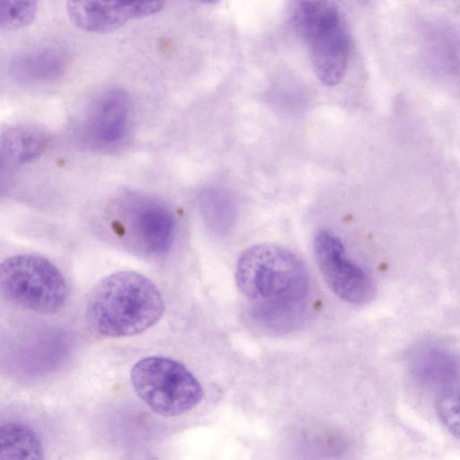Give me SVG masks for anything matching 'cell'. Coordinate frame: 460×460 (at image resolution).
Segmentation results:
<instances>
[{"label":"cell","mask_w":460,"mask_h":460,"mask_svg":"<svg viewBox=\"0 0 460 460\" xmlns=\"http://www.w3.org/2000/svg\"><path fill=\"white\" fill-rule=\"evenodd\" d=\"M131 116V101L119 88H109L96 94L89 103L82 123L84 140L90 146L109 149L126 137Z\"/></svg>","instance_id":"9c48e42d"},{"label":"cell","mask_w":460,"mask_h":460,"mask_svg":"<svg viewBox=\"0 0 460 460\" xmlns=\"http://www.w3.org/2000/svg\"><path fill=\"white\" fill-rule=\"evenodd\" d=\"M137 395L155 413L175 417L195 408L203 397L196 376L181 362L164 356H148L131 368Z\"/></svg>","instance_id":"277c9868"},{"label":"cell","mask_w":460,"mask_h":460,"mask_svg":"<svg viewBox=\"0 0 460 460\" xmlns=\"http://www.w3.org/2000/svg\"><path fill=\"white\" fill-rule=\"evenodd\" d=\"M165 0H66L69 21L94 34L112 32L127 22L160 13Z\"/></svg>","instance_id":"ba28073f"},{"label":"cell","mask_w":460,"mask_h":460,"mask_svg":"<svg viewBox=\"0 0 460 460\" xmlns=\"http://www.w3.org/2000/svg\"><path fill=\"white\" fill-rule=\"evenodd\" d=\"M438 417L448 432L460 440V392L447 389L436 402Z\"/></svg>","instance_id":"2e32d148"},{"label":"cell","mask_w":460,"mask_h":460,"mask_svg":"<svg viewBox=\"0 0 460 460\" xmlns=\"http://www.w3.org/2000/svg\"><path fill=\"white\" fill-rule=\"evenodd\" d=\"M314 253L327 286L341 300L364 305L375 298L376 288L373 279L347 258L342 242L333 233L321 230L315 234Z\"/></svg>","instance_id":"52a82bcc"},{"label":"cell","mask_w":460,"mask_h":460,"mask_svg":"<svg viewBox=\"0 0 460 460\" xmlns=\"http://www.w3.org/2000/svg\"><path fill=\"white\" fill-rule=\"evenodd\" d=\"M44 447L40 436L26 424L10 421L0 429V460H40Z\"/></svg>","instance_id":"8fae6325"},{"label":"cell","mask_w":460,"mask_h":460,"mask_svg":"<svg viewBox=\"0 0 460 460\" xmlns=\"http://www.w3.org/2000/svg\"><path fill=\"white\" fill-rule=\"evenodd\" d=\"M235 280L241 292L256 302L262 316L283 320L295 313L309 292V275L303 261L276 243H258L238 258Z\"/></svg>","instance_id":"6da1fadb"},{"label":"cell","mask_w":460,"mask_h":460,"mask_svg":"<svg viewBox=\"0 0 460 460\" xmlns=\"http://www.w3.org/2000/svg\"><path fill=\"white\" fill-rule=\"evenodd\" d=\"M288 21L305 43L313 68L325 85L345 76L350 40L339 6L333 0H287Z\"/></svg>","instance_id":"3957f363"},{"label":"cell","mask_w":460,"mask_h":460,"mask_svg":"<svg viewBox=\"0 0 460 460\" xmlns=\"http://www.w3.org/2000/svg\"><path fill=\"white\" fill-rule=\"evenodd\" d=\"M36 13L37 0H0V28L6 31L25 28Z\"/></svg>","instance_id":"9a60e30c"},{"label":"cell","mask_w":460,"mask_h":460,"mask_svg":"<svg viewBox=\"0 0 460 460\" xmlns=\"http://www.w3.org/2000/svg\"><path fill=\"white\" fill-rule=\"evenodd\" d=\"M202 213L208 226L217 233H226L236 214L235 203L226 191L210 189L200 197Z\"/></svg>","instance_id":"4fadbf2b"},{"label":"cell","mask_w":460,"mask_h":460,"mask_svg":"<svg viewBox=\"0 0 460 460\" xmlns=\"http://www.w3.org/2000/svg\"><path fill=\"white\" fill-rule=\"evenodd\" d=\"M111 227L131 250L146 256L165 254L175 236V218L162 200L139 192L121 195L112 205Z\"/></svg>","instance_id":"8992f818"},{"label":"cell","mask_w":460,"mask_h":460,"mask_svg":"<svg viewBox=\"0 0 460 460\" xmlns=\"http://www.w3.org/2000/svg\"><path fill=\"white\" fill-rule=\"evenodd\" d=\"M45 135L33 128L16 127L2 135V157L14 163L29 161L46 146Z\"/></svg>","instance_id":"7c38bea8"},{"label":"cell","mask_w":460,"mask_h":460,"mask_svg":"<svg viewBox=\"0 0 460 460\" xmlns=\"http://www.w3.org/2000/svg\"><path fill=\"white\" fill-rule=\"evenodd\" d=\"M163 296L147 277L121 270L102 279L88 294L84 316L95 334L107 338L135 336L162 318Z\"/></svg>","instance_id":"7a4b0ae2"},{"label":"cell","mask_w":460,"mask_h":460,"mask_svg":"<svg viewBox=\"0 0 460 460\" xmlns=\"http://www.w3.org/2000/svg\"><path fill=\"white\" fill-rule=\"evenodd\" d=\"M64 62L58 54L40 52L24 57L14 65V74L24 81H45L58 75Z\"/></svg>","instance_id":"5bb4252c"},{"label":"cell","mask_w":460,"mask_h":460,"mask_svg":"<svg viewBox=\"0 0 460 460\" xmlns=\"http://www.w3.org/2000/svg\"><path fill=\"white\" fill-rule=\"evenodd\" d=\"M410 371L421 385L442 388L452 385L458 377L459 366L454 355L437 345H422L410 358Z\"/></svg>","instance_id":"30bf717a"},{"label":"cell","mask_w":460,"mask_h":460,"mask_svg":"<svg viewBox=\"0 0 460 460\" xmlns=\"http://www.w3.org/2000/svg\"><path fill=\"white\" fill-rule=\"evenodd\" d=\"M0 289L8 302L41 314L58 312L68 296L66 281L56 265L31 253L13 255L2 262Z\"/></svg>","instance_id":"5b68a950"},{"label":"cell","mask_w":460,"mask_h":460,"mask_svg":"<svg viewBox=\"0 0 460 460\" xmlns=\"http://www.w3.org/2000/svg\"><path fill=\"white\" fill-rule=\"evenodd\" d=\"M202 4H217V2H219L220 0H197Z\"/></svg>","instance_id":"e0dca14e"}]
</instances>
